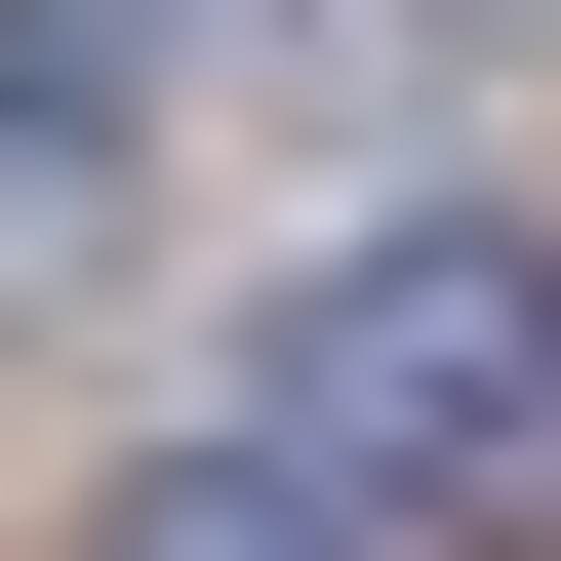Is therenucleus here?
Returning <instances> with one entry per match:
<instances>
[{
  "mask_svg": "<svg viewBox=\"0 0 561 561\" xmlns=\"http://www.w3.org/2000/svg\"><path fill=\"white\" fill-rule=\"evenodd\" d=\"M241 442L321 481V522H561V241H481V201H401V241L280 280Z\"/></svg>",
  "mask_w": 561,
  "mask_h": 561,
  "instance_id": "1",
  "label": "nucleus"
},
{
  "mask_svg": "<svg viewBox=\"0 0 561 561\" xmlns=\"http://www.w3.org/2000/svg\"><path fill=\"white\" fill-rule=\"evenodd\" d=\"M161 161V0H0V241H121Z\"/></svg>",
  "mask_w": 561,
  "mask_h": 561,
  "instance_id": "2",
  "label": "nucleus"
},
{
  "mask_svg": "<svg viewBox=\"0 0 561 561\" xmlns=\"http://www.w3.org/2000/svg\"><path fill=\"white\" fill-rule=\"evenodd\" d=\"M81 561H401V522H321V481H280V442H161V481H121Z\"/></svg>",
  "mask_w": 561,
  "mask_h": 561,
  "instance_id": "3",
  "label": "nucleus"
},
{
  "mask_svg": "<svg viewBox=\"0 0 561 561\" xmlns=\"http://www.w3.org/2000/svg\"><path fill=\"white\" fill-rule=\"evenodd\" d=\"M481 41H561V0H481Z\"/></svg>",
  "mask_w": 561,
  "mask_h": 561,
  "instance_id": "4",
  "label": "nucleus"
}]
</instances>
